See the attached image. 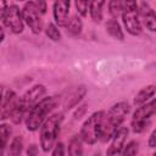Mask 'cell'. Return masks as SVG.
<instances>
[{"instance_id":"1","label":"cell","mask_w":156,"mask_h":156,"mask_svg":"<svg viewBox=\"0 0 156 156\" xmlns=\"http://www.w3.org/2000/svg\"><path fill=\"white\" fill-rule=\"evenodd\" d=\"M130 111V106L126 101L117 102L110 107L107 112L104 113L101 127H100V135L99 140L106 143L112 138V135L116 133V130L121 127L123 121L126 119L127 115Z\"/></svg>"},{"instance_id":"2","label":"cell","mask_w":156,"mask_h":156,"mask_svg":"<svg viewBox=\"0 0 156 156\" xmlns=\"http://www.w3.org/2000/svg\"><path fill=\"white\" fill-rule=\"evenodd\" d=\"M58 105V96H46L40 99L27 113L24 121L26 127L29 132H35L40 128L48 116L56 108Z\"/></svg>"},{"instance_id":"3","label":"cell","mask_w":156,"mask_h":156,"mask_svg":"<svg viewBox=\"0 0 156 156\" xmlns=\"http://www.w3.org/2000/svg\"><path fill=\"white\" fill-rule=\"evenodd\" d=\"M45 91H46V89L43 84H35L32 88H29L22 95V98H20L18 104L10 117L11 121L15 124H20L22 122V119L26 118V115L28 113V111L40 100V98L45 94Z\"/></svg>"},{"instance_id":"4","label":"cell","mask_w":156,"mask_h":156,"mask_svg":"<svg viewBox=\"0 0 156 156\" xmlns=\"http://www.w3.org/2000/svg\"><path fill=\"white\" fill-rule=\"evenodd\" d=\"M62 122H63V113L56 112L50 115L40 126V146L44 152H48L54 147Z\"/></svg>"},{"instance_id":"5","label":"cell","mask_w":156,"mask_h":156,"mask_svg":"<svg viewBox=\"0 0 156 156\" xmlns=\"http://www.w3.org/2000/svg\"><path fill=\"white\" fill-rule=\"evenodd\" d=\"M155 105H156L155 99H151L150 101L139 106L134 111L130 121V127L134 133H143L150 127L151 117L155 115V110H156Z\"/></svg>"},{"instance_id":"6","label":"cell","mask_w":156,"mask_h":156,"mask_svg":"<svg viewBox=\"0 0 156 156\" xmlns=\"http://www.w3.org/2000/svg\"><path fill=\"white\" fill-rule=\"evenodd\" d=\"M104 113L105 111H96L85 119V122L83 123L80 128V133H79V136L82 138L84 143L89 145H94L99 140L100 127H101Z\"/></svg>"},{"instance_id":"7","label":"cell","mask_w":156,"mask_h":156,"mask_svg":"<svg viewBox=\"0 0 156 156\" xmlns=\"http://www.w3.org/2000/svg\"><path fill=\"white\" fill-rule=\"evenodd\" d=\"M122 21L127 29V32L132 35H140L143 32L141 23L138 17V2L135 1H124L123 2V12Z\"/></svg>"},{"instance_id":"8","label":"cell","mask_w":156,"mask_h":156,"mask_svg":"<svg viewBox=\"0 0 156 156\" xmlns=\"http://www.w3.org/2000/svg\"><path fill=\"white\" fill-rule=\"evenodd\" d=\"M21 15H22L23 23H26L33 33L39 34V33L44 29L41 13H40L39 10L37 9L34 1H28V2H26V4L23 5L22 10H21Z\"/></svg>"},{"instance_id":"9","label":"cell","mask_w":156,"mask_h":156,"mask_svg":"<svg viewBox=\"0 0 156 156\" xmlns=\"http://www.w3.org/2000/svg\"><path fill=\"white\" fill-rule=\"evenodd\" d=\"M2 22L5 23V26L12 32V33H22L24 23L22 20V15H21V10L17 5L15 4H10L6 7L5 11V16L2 18Z\"/></svg>"},{"instance_id":"10","label":"cell","mask_w":156,"mask_h":156,"mask_svg":"<svg viewBox=\"0 0 156 156\" xmlns=\"http://www.w3.org/2000/svg\"><path fill=\"white\" fill-rule=\"evenodd\" d=\"M128 133L129 130L127 127H119L116 130V133L111 138V144L106 150V156H121L122 150L126 145Z\"/></svg>"},{"instance_id":"11","label":"cell","mask_w":156,"mask_h":156,"mask_svg":"<svg viewBox=\"0 0 156 156\" xmlns=\"http://www.w3.org/2000/svg\"><path fill=\"white\" fill-rule=\"evenodd\" d=\"M138 17L140 23H143L146 29L151 32L156 30V13L147 2L143 1L138 4Z\"/></svg>"},{"instance_id":"12","label":"cell","mask_w":156,"mask_h":156,"mask_svg":"<svg viewBox=\"0 0 156 156\" xmlns=\"http://www.w3.org/2000/svg\"><path fill=\"white\" fill-rule=\"evenodd\" d=\"M69 7L71 2L67 0H61V1H55L52 5V15L56 26L58 27H65L66 23L68 22L69 18Z\"/></svg>"},{"instance_id":"13","label":"cell","mask_w":156,"mask_h":156,"mask_svg":"<svg viewBox=\"0 0 156 156\" xmlns=\"http://www.w3.org/2000/svg\"><path fill=\"white\" fill-rule=\"evenodd\" d=\"M20 98L17 96V94L13 90H9L6 91V94L4 95L2 102L0 105V119H6L10 118L12 112L15 111L17 104H18Z\"/></svg>"},{"instance_id":"14","label":"cell","mask_w":156,"mask_h":156,"mask_svg":"<svg viewBox=\"0 0 156 156\" xmlns=\"http://www.w3.org/2000/svg\"><path fill=\"white\" fill-rule=\"evenodd\" d=\"M85 94H87V88L84 85H79V87L74 88V90H72L71 94L66 98V100L63 102V107L66 110L73 108L74 106H77L80 102V100L85 96Z\"/></svg>"},{"instance_id":"15","label":"cell","mask_w":156,"mask_h":156,"mask_svg":"<svg viewBox=\"0 0 156 156\" xmlns=\"http://www.w3.org/2000/svg\"><path fill=\"white\" fill-rule=\"evenodd\" d=\"M155 91H156V87L154 84H150V85H146L141 90H139V93L135 95L134 98V105L136 107L146 104L149 100H151L155 95Z\"/></svg>"},{"instance_id":"16","label":"cell","mask_w":156,"mask_h":156,"mask_svg":"<svg viewBox=\"0 0 156 156\" xmlns=\"http://www.w3.org/2000/svg\"><path fill=\"white\" fill-rule=\"evenodd\" d=\"M68 156H83V140L79 135H73L68 141Z\"/></svg>"},{"instance_id":"17","label":"cell","mask_w":156,"mask_h":156,"mask_svg":"<svg viewBox=\"0 0 156 156\" xmlns=\"http://www.w3.org/2000/svg\"><path fill=\"white\" fill-rule=\"evenodd\" d=\"M106 32L116 40H123L124 39V33L121 28V24L117 22V20H108L106 22Z\"/></svg>"},{"instance_id":"18","label":"cell","mask_w":156,"mask_h":156,"mask_svg":"<svg viewBox=\"0 0 156 156\" xmlns=\"http://www.w3.org/2000/svg\"><path fill=\"white\" fill-rule=\"evenodd\" d=\"M105 1H90L89 2V15L95 23H100L102 21V7Z\"/></svg>"},{"instance_id":"19","label":"cell","mask_w":156,"mask_h":156,"mask_svg":"<svg viewBox=\"0 0 156 156\" xmlns=\"http://www.w3.org/2000/svg\"><path fill=\"white\" fill-rule=\"evenodd\" d=\"M65 28H66L67 33H69L72 35H78L82 32V28H83V23H82L80 17L77 13L76 15H72L68 18V22L66 23Z\"/></svg>"},{"instance_id":"20","label":"cell","mask_w":156,"mask_h":156,"mask_svg":"<svg viewBox=\"0 0 156 156\" xmlns=\"http://www.w3.org/2000/svg\"><path fill=\"white\" fill-rule=\"evenodd\" d=\"M11 127L6 123L0 124V156H4L5 154V149L7 145V141L10 139L11 135Z\"/></svg>"},{"instance_id":"21","label":"cell","mask_w":156,"mask_h":156,"mask_svg":"<svg viewBox=\"0 0 156 156\" xmlns=\"http://www.w3.org/2000/svg\"><path fill=\"white\" fill-rule=\"evenodd\" d=\"M22 150H23V139L21 135H17L11 140L9 152L11 156H20Z\"/></svg>"},{"instance_id":"22","label":"cell","mask_w":156,"mask_h":156,"mask_svg":"<svg viewBox=\"0 0 156 156\" xmlns=\"http://www.w3.org/2000/svg\"><path fill=\"white\" fill-rule=\"evenodd\" d=\"M123 12V1L119 0H111L108 1V13L111 15L112 20L118 18Z\"/></svg>"},{"instance_id":"23","label":"cell","mask_w":156,"mask_h":156,"mask_svg":"<svg viewBox=\"0 0 156 156\" xmlns=\"http://www.w3.org/2000/svg\"><path fill=\"white\" fill-rule=\"evenodd\" d=\"M44 30H45V34H46V37H48L49 39H51V40H54V41H58V40L61 39V33H60L58 27H57L56 24H54V23H48V24L45 26Z\"/></svg>"},{"instance_id":"24","label":"cell","mask_w":156,"mask_h":156,"mask_svg":"<svg viewBox=\"0 0 156 156\" xmlns=\"http://www.w3.org/2000/svg\"><path fill=\"white\" fill-rule=\"evenodd\" d=\"M138 146H139L138 141H135V140H130L127 145H124L121 156H136Z\"/></svg>"},{"instance_id":"25","label":"cell","mask_w":156,"mask_h":156,"mask_svg":"<svg viewBox=\"0 0 156 156\" xmlns=\"http://www.w3.org/2000/svg\"><path fill=\"white\" fill-rule=\"evenodd\" d=\"M74 6L77 9L78 16H82V17H85L87 16L88 10H89V1H76L74 2Z\"/></svg>"},{"instance_id":"26","label":"cell","mask_w":156,"mask_h":156,"mask_svg":"<svg viewBox=\"0 0 156 156\" xmlns=\"http://www.w3.org/2000/svg\"><path fill=\"white\" fill-rule=\"evenodd\" d=\"M51 156H65V145L63 143H56L54 145V150Z\"/></svg>"},{"instance_id":"27","label":"cell","mask_w":156,"mask_h":156,"mask_svg":"<svg viewBox=\"0 0 156 156\" xmlns=\"http://www.w3.org/2000/svg\"><path fill=\"white\" fill-rule=\"evenodd\" d=\"M34 4L41 15H44L46 12V2L45 1H34Z\"/></svg>"},{"instance_id":"28","label":"cell","mask_w":156,"mask_h":156,"mask_svg":"<svg viewBox=\"0 0 156 156\" xmlns=\"http://www.w3.org/2000/svg\"><path fill=\"white\" fill-rule=\"evenodd\" d=\"M27 156H38V147L35 144L29 145V147L27 149Z\"/></svg>"},{"instance_id":"29","label":"cell","mask_w":156,"mask_h":156,"mask_svg":"<svg viewBox=\"0 0 156 156\" xmlns=\"http://www.w3.org/2000/svg\"><path fill=\"white\" fill-rule=\"evenodd\" d=\"M147 144H149V146H150V147H155V145H156V130H155V129L151 132Z\"/></svg>"},{"instance_id":"30","label":"cell","mask_w":156,"mask_h":156,"mask_svg":"<svg viewBox=\"0 0 156 156\" xmlns=\"http://www.w3.org/2000/svg\"><path fill=\"white\" fill-rule=\"evenodd\" d=\"M7 2L6 1H1L0 0V20L2 21L4 16H5V11H6V7H7Z\"/></svg>"},{"instance_id":"31","label":"cell","mask_w":156,"mask_h":156,"mask_svg":"<svg viewBox=\"0 0 156 156\" xmlns=\"http://www.w3.org/2000/svg\"><path fill=\"white\" fill-rule=\"evenodd\" d=\"M85 110H87V105H82V106H80V107H78V110L76 111L74 117H76V118H80V117H82V115L85 112Z\"/></svg>"},{"instance_id":"32","label":"cell","mask_w":156,"mask_h":156,"mask_svg":"<svg viewBox=\"0 0 156 156\" xmlns=\"http://www.w3.org/2000/svg\"><path fill=\"white\" fill-rule=\"evenodd\" d=\"M4 38H5V32H4V29H2V27L0 26V43L4 40Z\"/></svg>"},{"instance_id":"33","label":"cell","mask_w":156,"mask_h":156,"mask_svg":"<svg viewBox=\"0 0 156 156\" xmlns=\"http://www.w3.org/2000/svg\"><path fill=\"white\" fill-rule=\"evenodd\" d=\"M2 99H4V94H2V87H0V105L2 102Z\"/></svg>"},{"instance_id":"34","label":"cell","mask_w":156,"mask_h":156,"mask_svg":"<svg viewBox=\"0 0 156 156\" xmlns=\"http://www.w3.org/2000/svg\"><path fill=\"white\" fill-rule=\"evenodd\" d=\"M93 156H101V155H100V152H99V151H98V152H95V154H94V155H93Z\"/></svg>"}]
</instances>
